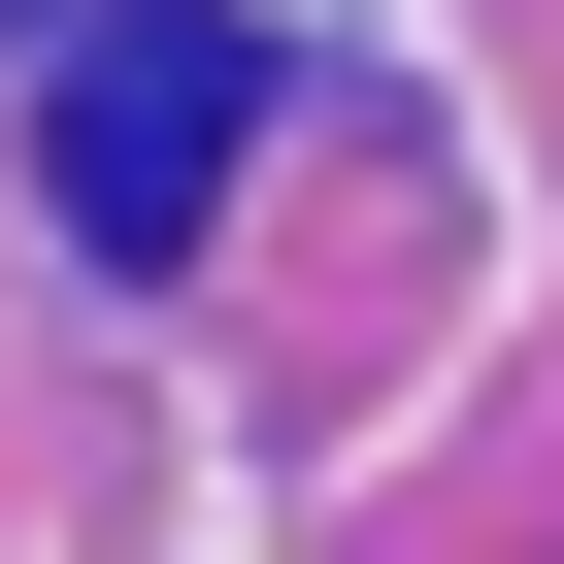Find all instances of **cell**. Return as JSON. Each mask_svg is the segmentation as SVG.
Returning a JSON list of instances; mask_svg holds the SVG:
<instances>
[{"instance_id":"obj_1","label":"cell","mask_w":564,"mask_h":564,"mask_svg":"<svg viewBox=\"0 0 564 564\" xmlns=\"http://www.w3.org/2000/svg\"><path fill=\"white\" fill-rule=\"evenodd\" d=\"M232 133H265V34H232V0H100V34H67V100H34V199H67V265H199Z\"/></svg>"},{"instance_id":"obj_2","label":"cell","mask_w":564,"mask_h":564,"mask_svg":"<svg viewBox=\"0 0 564 564\" xmlns=\"http://www.w3.org/2000/svg\"><path fill=\"white\" fill-rule=\"evenodd\" d=\"M67 34H100V0H67Z\"/></svg>"}]
</instances>
